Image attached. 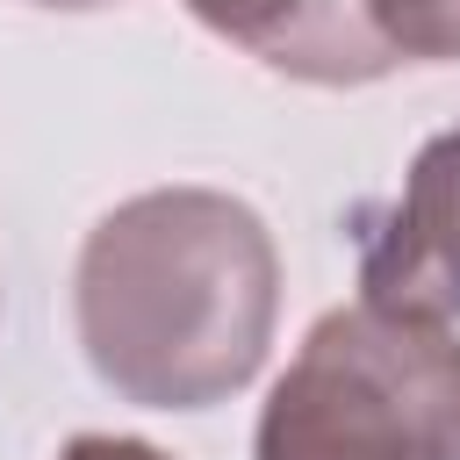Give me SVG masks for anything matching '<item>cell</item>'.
Segmentation results:
<instances>
[{"label": "cell", "instance_id": "obj_6", "mask_svg": "<svg viewBox=\"0 0 460 460\" xmlns=\"http://www.w3.org/2000/svg\"><path fill=\"white\" fill-rule=\"evenodd\" d=\"M58 460H172V453H158L144 438H115V431H79Z\"/></svg>", "mask_w": 460, "mask_h": 460}, {"label": "cell", "instance_id": "obj_5", "mask_svg": "<svg viewBox=\"0 0 460 460\" xmlns=\"http://www.w3.org/2000/svg\"><path fill=\"white\" fill-rule=\"evenodd\" d=\"M359 14L395 65H460V0H359Z\"/></svg>", "mask_w": 460, "mask_h": 460}, {"label": "cell", "instance_id": "obj_2", "mask_svg": "<svg viewBox=\"0 0 460 460\" xmlns=\"http://www.w3.org/2000/svg\"><path fill=\"white\" fill-rule=\"evenodd\" d=\"M252 460H460V338L374 302L316 316L259 410Z\"/></svg>", "mask_w": 460, "mask_h": 460}, {"label": "cell", "instance_id": "obj_3", "mask_svg": "<svg viewBox=\"0 0 460 460\" xmlns=\"http://www.w3.org/2000/svg\"><path fill=\"white\" fill-rule=\"evenodd\" d=\"M359 302L424 323L460 316V122L410 158L395 201L359 216Z\"/></svg>", "mask_w": 460, "mask_h": 460}, {"label": "cell", "instance_id": "obj_7", "mask_svg": "<svg viewBox=\"0 0 460 460\" xmlns=\"http://www.w3.org/2000/svg\"><path fill=\"white\" fill-rule=\"evenodd\" d=\"M36 7H65V14H86V7H115V0H36Z\"/></svg>", "mask_w": 460, "mask_h": 460}, {"label": "cell", "instance_id": "obj_1", "mask_svg": "<svg viewBox=\"0 0 460 460\" xmlns=\"http://www.w3.org/2000/svg\"><path fill=\"white\" fill-rule=\"evenodd\" d=\"M86 367L144 410L230 402L273 345L280 252L252 201L216 187H151L115 201L72 273Z\"/></svg>", "mask_w": 460, "mask_h": 460}, {"label": "cell", "instance_id": "obj_4", "mask_svg": "<svg viewBox=\"0 0 460 460\" xmlns=\"http://www.w3.org/2000/svg\"><path fill=\"white\" fill-rule=\"evenodd\" d=\"M187 14L302 86H374L395 72L359 0H187Z\"/></svg>", "mask_w": 460, "mask_h": 460}]
</instances>
